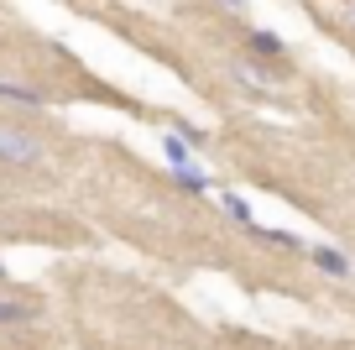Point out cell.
<instances>
[{
    "label": "cell",
    "instance_id": "obj_7",
    "mask_svg": "<svg viewBox=\"0 0 355 350\" xmlns=\"http://www.w3.org/2000/svg\"><path fill=\"white\" fill-rule=\"evenodd\" d=\"M225 209H230V215H235V219H241V225H245V230H251V225H256V219H251V204H245V199H241V194H225Z\"/></svg>",
    "mask_w": 355,
    "mask_h": 350
},
{
    "label": "cell",
    "instance_id": "obj_3",
    "mask_svg": "<svg viewBox=\"0 0 355 350\" xmlns=\"http://www.w3.org/2000/svg\"><path fill=\"white\" fill-rule=\"evenodd\" d=\"M0 99H11V105H26V110L47 105V94H42V89H32V84H16V78H0Z\"/></svg>",
    "mask_w": 355,
    "mask_h": 350
},
{
    "label": "cell",
    "instance_id": "obj_5",
    "mask_svg": "<svg viewBox=\"0 0 355 350\" xmlns=\"http://www.w3.org/2000/svg\"><path fill=\"white\" fill-rule=\"evenodd\" d=\"M32 314H37L32 303H0V324H26Z\"/></svg>",
    "mask_w": 355,
    "mask_h": 350
},
{
    "label": "cell",
    "instance_id": "obj_1",
    "mask_svg": "<svg viewBox=\"0 0 355 350\" xmlns=\"http://www.w3.org/2000/svg\"><path fill=\"white\" fill-rule=\"evenodd\" d=\"M0 162H16V167H37L42 162V147L21 131H0Z\"/></svg>",
    "mask_w": 355,
    "mask_h": 350
},
{
    "label": "cell",
    "instance_id": "obj_6",
    "mask_svg": "<svg viewBox=\"0 0 355 350\" xmlns=\"http://www.w3.org/2000/svg\"><path fill=\"white\" fill-rule=\"evenodd\" d=\"M178 183H183V194H204V188H209V178H204L199 167H183V173H178Z\"/></svg>",
    "mask_w": 355,
    "mask_h": 350
},
{
    "label": "cell",
    "instance_id": "obj_10",
    "mask_svg": "<svg viewBox=\"0 0 355 350\" xmlns=\"http://www.w3.org/2000/svg\"><path fill=\"white\" fill-rule=\"evenodd\" d=\"M0 277H6V262H0Z\"/></svg>",
    "mask_w": 355,
    "mask_h": 350
},
{
    "label": "cell",
    "instance_id": "obj_8",
    "mask_svg": "<svg viewBox=\"0 0 355 350\" xmlns=\"http://www.w3.org/2000/svg\"><path fill=\"white\" fill-rule=\"evenodd\" d=\"M251 47H256V53H266V58H282V42L272 32H251Z\"/></svg>",
    "mask_w": 355,
    "mask_h": 350
},
{
    "label": "cell",
    "instance_id": "obj_9",
    "mask_svg": "<svg viewBox=\"0 0 355 350\" xmlns=\"http://www.w3.org/2000/svg\"><path fill=\"white\" fill-rule=\"evenodd\" d=\"M230 6H241V11H245V0H230Z\"/></svg>",
    "mask_w": 355,
    "mask_h": 350
},
{
    "label": "cell",
    "instance_id": "obj_4",
    "mask_svg": "<svg viewBox=\"0 0 355 350\" xmlns=\"http://www.w3.org/2000/svg\"><path fill=\"white\" fill-rule=\"evenodd\" d=\"M162 152H167V162H173V173H183V167H193V136H167Z\"/></svg>",
    "mask_w": 355,
    "mask_h": 350
},
{
    "label": "cell",
    "instance_id": "obj_2",
    "mask_svg": "<svg viewBox=\"0 0 355 350\" xmlns=\"http://www.w3.org/2000/svg\"><path fill=\"white\" fill-rule=\"evenodd\" d=\"M313 267H319V272H329L334 283H345V277L355 272V267H350V256H345V251H334V246H313Z\"/></svg>",
    "mask_w": 355,
    "mask_h": 350
}]
</instances>
